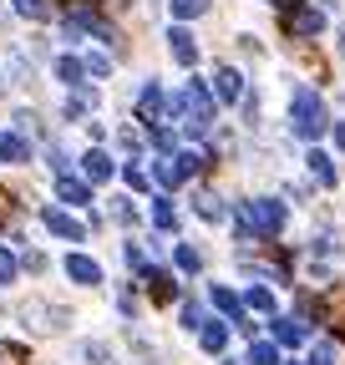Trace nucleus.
I'll return each instance as SVG.
<instances>
[{
    "label": "nucleus",
    "instance_id": "1",
    "mask_svg": "<svg viewBox=\"0 0 345 365\" xmlns=\"http://www.w3.org/2000/svg\"><path fill=\"white\" fill-rule=\"evenodd\" d=\"M330 107H325V97H320V91L315 86H305V81H299V86H289V137H299V143H320V137L330 132Z\"/></svg>",
    "mask_w": 345,
    "mask_h": 365
},
{
    "label": "nucleus",
    "instance_id": "2",
    "mask_svg": "<svg viewBox=\"0 0 345 365\" xmlns=\"http://www.w3.org/2000/svg\"><path fill=\"white\" fill-rule=\"evenodd\" d=\"M16 319H21V330L56 335V330H66V325H71V309H66V304H51V299H41V294H31V299H21V304H16Z\"/></svg>",
    "mask_w": 345,
    "mask_h": 365
},
{
    "label": "nucleus",
    "instance_id": "3",
    "mask_svg": "<svg viewBox=\"0 0 345 365\" xmlns=\"http://www.w3.org/2000/svg\"><path fill=\"white\" fill-rule=\"evenodd\" d=\"M325 26H330V16H325L320 6H289V11H284L289 41H315V36H325Z\"/></svg>",
    "mask_w": 345,
    "mask_h": 365
},
{
    "label": "nucleus",
    "instance_id": "4",
    "mask_svg": "<svg viewBox=\"0 0 345 365\" xmlns=\"http://www.w3.org/2000/svg\"><path fill=\"white\" fill-rule=\"evenodd\" d=\"M138 122H143L148 132H153V127H168V91H163L158 76H148L143 91H138Z\"/></svg>",
    "mask_w": 345,
    "mask_h": 365
},
{
    "label": "nucleus",
    "instance_id": "5",
    "mask_svg": "<svg viewBox=\"0 0 345 365\" xmlns=\"http://www.w3.org/2000/svg\"><path fill=\"white\" fill-rule=\"evenodd\" d=\"M208 91H213V102H219V107H234V102H244V71L239 66H213V76H208Z\"/></svg>",
    "mask_w": 345,
    "mask_h": 365
},
{
    "label": "nucleus",
    "instance_id": "6",
    "mask_svg": "<svg viewBox=\"0 0 345 365\" xmlns=\"http://www.w3.org/2000/svg\"><path fill=\"white\" fill-rule=\"evenodd\" d=\"M168 56L178 61L183 71H193V66H198V56H203V51H198V36H193L188 26H172V31H168Z\"/></svg>",
    "mask_w": 345,
    "mask_h": 365
},
{
    "label": "nucleus",
    "instance_id": "7",
    "mask_svg": "<svg viewBox=\"0 0 345 365\" xmlns=\"http://www.w3.org/2000/svg\"><path fill=\"white\" fill-rule=\"evenodd\" d=\"M41 223H46L56 239H66V244H81V239H86V223L71 218L66 208H41Z\"/></svg>",
    "mask_w": 345,
    "mask_h": 365
},
{
    "label": "nucleus",
    "instance_id": "8",
    "mask_svg": "<svg viewBox=\"0 0 345 365\" xmlns=\"http://www.w3.org/2000/svg\"><path fill=\"white\" fill-rule=\"evenodd\" d=\"M61 269H66V279H71V284H86V289L102 284V264H97L92 254H66Z\"/></svg>",
    "mask_w": 345,
    "mask_h": 365
},
{
    "label": "nucleus",
    "instance_id": "9",
    "mask_svg": "<svg viewBox=\"0 0 345 365\" xmlns=\"http://www.w3.org/2000/svg\"><path fill=\"white\" fill-rule=\"evenodd\" d=\"M305 173H310V182H320V188H335V182H340V168H335V158L325 148L305 153Z\"/></svg>",
    "mask_w": 345,
    "mask_h": 365
},
{
    "label": "nucleus",
    "instance_id": "10",
    "mask_svg": "<svg viewBox=\"0 0 345 365\" xmlns=\"http://www.w3.org/2000/svg\"><path fill=\"white\" fill-rule=\"evenodd\" d=\"M56 198L71 203V208H86V203H92V182H86V178H71V173H56Z\"/></svg>",
    "mask_w": 345,
    "mask_h": 365
},
{
    "label": "nucleus",
    "instance_id": "11",
    "mask_svg": "<svg viewBox=\"0 0 345 365\" xmlns=\"http://www.w3.org/2000/svg\"><path fill=\"white\" fill-rule=\"evenodd\" d=\"M51 71H56V81H61L66 91L86 86V66H81V56H71V51H61V56L51 61Z\"/></svg>",
    "mask_w": 345,
    "mask_h": 365
},
{
    "label": "nucleus",
    "instance_id": "12",
    "mask_svg": "<svg viewBox=\"0 0 345 365\" xmlns=\"http://www.w3.org/2000/svg\"><path fill=\"white\" fill-rule=\"evenodd\" d=\"M269 325H274V345H305V319H299V314H279V319H269Z\"/></svg>",
    "mask_w": 345,
    "mask_h": 365
},
{
    "label": "nucleus",
    "instance_id": "13",
    "mask_svg": "<svg viewBox=\"0 0 345 365\" xmlns=\"http://www.w3.org/2000/svg\"><path fill=\"white\" fill-rule=\"evenodd\" d=\"M81 173H86V182H107L112 173H117V163H112V153H102V148H92L81 158Z\"/></svg>",
    "mask_w": 345,
    "mask_h": 365
},
{
    "label": "nucleus",
    "instance_id": "14",
    "mask_svg": "<svg viewBox=\"0 0 345 365\" xmlns=\"http://www.w3.org/2000/svg\"><path fill=\"white\" fill-rule=\"evenodd\" d=\"M193 213H198L203 223H224V218H229L224 198H219V193H208V188H198V193H193Z\"/></svg>",
    "mask_w": 345,
    "mask_h": 365
},
{
    "label": "nucleus",
    "instance_id": "15",
    "mask_svg": "<svg viewBox=\"0 0 345 365\" xmlns=\"http://www.w3.org/2000/svg\"><path fill=\"white\" fill-rule=\"evenodd\" d=\"M198 345H203L208 355H224V345H229V319H203Z\"/></svg>",
    "mask_w": 345,
    "mask_h": 365
},
{
    "label": "nucleus",
    "instance_id": "16",
    "mask_svg": "<svg viewBox=\"0 0 345 365\" xmlns=\"http://www.w3.org/2000/svg\"><path fill=\"white\" fill-rule=\"evenodd\" d=\"M0 163H31V143H26V137L21 132H0Z\"/></svg>",
    "mask_w": 345,
    "mask_h": 365
},
{
    "label": "nucleus",
    "instance_id": "17",
    "mask_svg": "<svg viewBox=\"0 0 345 365\" xmlns=\"http://www.w3.org/2000/svg\"><path fill=\"white\" fill-rule=\"evenodd\" d=\"M148 218H153L158 234H172V228H178V208H172V198H168V193H158V198H153V213H148Z\"/></svg>",
    "mask_w": 345,
    "mask_h": 365
},
{
    "label": "nucleus",
    "instance_id": "18",
    "mask_svg": "<svg viewBox=\"0 0 345 365\" xmlns=\"http://www.w3.org/2000/svg\"><path fill=\"white\" fill-rule=\"evenodd\" d=\"M153 178H158V188H183V168H178V158H153Z\"/></svg>",
    "mask_w": 345,
    "mask_h": 365
},
{
    "label": "nucleus",
    "instance_id": "19",
    "mask_svg": "<svg viewBox=\"0 0 345 365\" xmlns=\"http://www.w3.org/2000/svg\"><path fill=\"white\" fill-rule=\"evenodd\" d=\"M168 11H172V21H178V26H188V21H198V16L213 11V0H168Z\"/></svg>",
    "mask_w": 345,
    "mask_h": 365
},
{
    "label": "nucleus",
    "instance_id": "20",
    "mask_svg": "<svg viewBox=\"0 0 345 365\" xmlns=\"http://www.w3.org/2000/svg\"><path fill=\"white\" fill-rule=\"evenodd\" d=\"M244 365H284V355H279V345H274V340H254V345H249V355H244Z\"/></svg>",
    "mask_w": 345,
    "mask_h": 365
},
{
    "label": "nucleus",
    "instance_id": "21",
    "mask_svg": "<svg viewBox=\"0 0 345 365\" xmlns=\"http://www.w3.org/2000/svg\"><path fill=\"white\" fill-rule=\"evenodd\" d=\"M6 76H11V81H36V61L21 51V46H16L11 56H6Z\"/></svg>",
    "mask_w": 345,
    "mask_h": 365
},
{
    "label": "nucleus",
    "instance_id": "22",
    "mask_svg": "<svg viewBox=\"0 0 345 365\" xmlns=\"http://www.w3.org/2000/svg\"><path fill=\"white\" fill-rule=\"evenodd\" d=\"M172 264H178V274H198L203 269V254L193 244H172Z\"/></svg>",
    "mask_w": 345,
    "mask_h": 365
},
{
    "label": "nucleus",
    "instance_id": "23",
    "mask_svg": "<svg viewBox=\"0 0 345 365\" xmlns=\"http://www.w3.org/2000/svg\"><path fill=\"white\" fill-rule=\"evenodd\" d=\"M122 182H127V188H138V193L153 182V173L143 168V158H127V163H122Z\"/></svg>",
    "mask_w": 345,
    "mask_h": 365
},
{
    "label": "nucleus",
    "instance_id": "24",
    "mask_svg": "<svg viewBox=\"0 0 345 365\" xmlns=\"http://www.w3.org/2000/svg\"><path fill=\"white\" fill-rule=\"evenodd\" d=\"M244 309H254V314H274V294H269L264 284H249V294H244Z\"/></svg>",
    "mask_w": 345,
    "mask_h": 365
},
{
    "label": "nucleus",
    "instance_id": "25",
    "mask_svg": "<svg viewBox=\"0 0 345 365\" xmlns=\"http://www.w3.org/2000/svg\"><path fill=\"white\" fill-rule=\"evenodd\" d=\"M81 66H86V76H92V81H102V76H112V51H86Z\"/></svg>",
    "mask_w": 345,
    "mask_h": 365
},
{
    "label": "nucleus",
    "instance_id": "26",
    "mask_svg": "<svg viewBox=\"0 0 345 365\" xmlns=\"http://www.w3.org/2000/svg\"><path fill=\"white\" fill-rule=\"evenodd\" d=\"M148 284H153L158 299H172V294H178V284H172V274H168V269H148Z\"/></svg>",
    "mask_w": 345,
    "mask_h": 365
},
{
    "label": "nucleus",
    "instance_id": "27",
    "mask_svg": "<svg viewBox=\"0 0 345 365\" xmlns=\"http://www.w3.org/2000/svg\"><path fill=\"white\" fill-rule=\"evenodd\" d=\"M16 274H21V259H16L6 244H0V289H11V284H16Z\"/></svg>",
    "mask_w": 345,
    "mask_h": 365
},
{
    "label": "nucleus",
    "instance_id": "28",
    "mask_svg": "<svg viewBox=\"0 0 345 365\" xmlns=\"http://www.w3.org/2000/svg\"><path fill=\"white\" fill-rule=\"evenodd\" d=\"M11 6H16V16H26V21H46V16H51L46 0H11Z\"/></svg>",
    "mask_w": 345,
    "mask_h": 365
},
{
    "label": "nucleus",
    "instance_id": "29",
    "mask_svg": "<svg viewBox=\"0 0 345 365\" xmlns=\"http://www.w3.org/2000/svg\"><path fill=\"white\" fill-rule=\"evenodd\" d=\"M178 319H183V330H188V335H198V330H203V319H208V314H203V304H193V299H188V304L178 309Z\"/></svg>",
    "mask_w": 345,
    "mask_h": 365
},
{
    "label": "nucleus",
    "instance_id": "30",
    "mask_svg": "<svg viewBox=\"0 0 345 365\" xmlns=\"http://www.w3.org/2000/svg\"><path fill=\"white\" fill-rule=\"evenodd\" d=\"M310 365H340L335 345H330V340H315V345H310Z\"/></svg>",
    "mask_w": 345,
    "mask_h": 365
},
{
    "label": "nucleus",
    "instance_id": "31",
    "mask_svg": "<svg viewBox=\"0 0 345 365\" xmlns=\"http://www.w3.org/2000/svg\"><path fill=\"white\" fill-rule=\"evenodd\" d=\"M112 218H117V223H138V208H133V198H112Z\"/></svg>",
    "mask_w": 345,
    "mask_h": 365
},
{
    "label": "nucleus",
    "instance_id": "32",
    "mask_svg": "<svg viewBox=\"0 0 345 365\" xmlns=\"http://www.w3.org/2000/svg\"><path fill=\"white\" fill-rule=\"evenodd\" d=\"M244 127H259V91H244Z\"/></svg>",
    "mask_w": 345,
    "mask_h": 365
},
{
    "label": "nucleus",
    "instance_id": "33",
    "mask_svg": "<svg viewBox=\"0 0 345 365\" xmlns=\"http://www.w3.org/2000/svg\"><path fill=\"white\" fill-rule=\"evenodd\" d=\"M86 137H92V143H102V137H107V122H97V117H86Z\"/></svg>",
    "mask_w": 345,
    "mask_h": 365
},
{
    "label": "nucleus",
    "instance_id": "34",
    "mask_svg": "<svg viewBox=\"0 0 345 365\" xmlns=\"http://www.w3.org/2000/svg\"><path fill=\"white\" fill-rule=\"evenodd\" d=\"M122 259L133 264V269H143V249H138V244H127V249H122Z\"/></svg>",
    "mask_w": 345,
    "mask_h": 365
},
{
    "label": "nucleus",
    "instance_id": "35",
    "mask_svg": "<svg viewBox=\"0 0 345 365\" xmlns=\"http://www.w3.org/2000/svg\"><path fill=\"white\" fill-rule=\"evenodd\" d=\"M330 132H335V148L345 153V117H335V122H330Z\"/></svg>",
    "mask_w": 345,
    "mask_h": 365
},
{
    "label": "nucleus",
    "instance_id": "36",
    "mask_svg": "<svg viewBox=\"0 0 345 365\" xmlns=\"http://www.w3.org/2000/svg\"><path fill=\"white\" fill-rule=\"evenodd\" d=\"M335 56H340V61H345V26H340V31H335Z\"/></svg>",
    "mask_w": 345,
    "mask_h": 365
},
{
    "label": "nucleus",
    "instance_id": "37",
    "mask_svg": "<svg viewBox=\"0 0 345 365\" xmlns=\"http://www.w3.org/2000/svg\"><path fill=\"white\" fill-rule=\"evenodd\" d=\"M6 91H11V76H6V66H0V97H6Z\"/></svg>",
    "mask_w": 345,
    "mask_h": 365
},
{
    "label": "nucleus",
    "instance_id": "38",
    "mask_svg": "<svg viewBox=\"0 0 345 365\" xmlns=\"http://www.w3.org/2000/svg\"><path fill=\"white\" fill-rule=\"evenodd\" d=\"M310 6H320V11H330V6H340V0H310Z\"/></svg>",
    "mask_w": 345,
    "mask_h": 365
},
{
    "label": "nucleus",
    "instance_id": "39",
    "mask_svg": "<svg viewBox=\"0 0 345 365\" xmlns=\"http://www.w3.org/2000/svg\"><path fill=\"white\" fill-rule=\"evenodd\" d=\"M264 6H279V11H289V0H264Z\"/></svg>",
    "mask_w": 345,
    "mask_h": 365
},
{
    "label": "nucleus",
    "instance_id": "40",
    "mask_svg": "<svg viewBox=\"0 0 345 365\" xmlns=\"http://www.w3.org/2000/svg\"><path fill=\"white\" fill-rule=\"evenodd\" d=\"M224 365H244V360H224Z\"/></svg>",
    "mask_w": 345,
    "mask_h": 365
}]
</instances>
